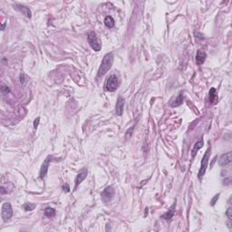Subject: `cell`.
<instances>
[{
    "instance_id": "cell-1",
    "label": "cell",
    "mask_w": 232,
    "mask_h": 232,
    "mask_svg": "<svg viewBox=\"0 0 232 232\" xmlns=\"http://www.w3.org/2000/svg\"><path fill=\"white\" fill-rule=\"evenodd\" d=\"M113 53H108L104 55L103 61H102V64L101 66L99 67L98 70V76H103L108 71H109L113 65Z\"/></svg>"
},
{
    "instance_id": "cell-2",
    "label": "cell",
    "mask_w": 232,
    "mask_h": 232,
    "mask_svg": "<svg viewBox=\"0 0 232 232\" xmlns=\"http://www.w3.org/2000/svg\"><path fill=\"white\" fill-rule=\"evenodd\" d=\"M87 40H88V43L90 44L91 47L94 49L95 51L98 52L101 50L102 48V45H101V42L97 36V35L95 34V32H94V31H92V32H90L87 36Z\"/></svg>"
},
{
    "instance_id": "cell-3",
    "label": "cell",
    "mask_w": 232,
    "mask_h": 232,
    "mask_svg": "<svg viewBox=\"0 0 232 232\" xmlns=\"http://www.w3.org/2000/svg\"><path fill=\"white\" fill-rule=\"evenodd\" d=\"M119 79L115 74H112L107 78L105 84V89L108 92H114L119 87Z\"/></svg>"
},
{
    "instance_id": "cell-4",
    "label": "cell",
    "mask_w": 232,
    "mask_h": 232,
    "mask_svg": "<svg viewBox=\"0 0 232 232\" xmlns=\"http://www.w3.org/2000/svg\"><path fill=\"white\" fill-rule=\"evenodd\" d=\"M209 151H210V149H209L206 151V153L204 154V156L202 158V161H201V165H200V169H199V174H198V177L200 180H202L203 176L205 175L206 169L208 167V162H209Z\"/></svg>"
},
{
    "instance_id": "cell-5",
    "label": "cell",
    "mask_w": 232,
    "mask_h": 232,
    "mask_svg": "<svg viewBox=\"0 0 232 232\" xmlns=\"http://www.w3.org/2000/svg\"><path fill=\"white\" fill-rule=\"evenodd\" d=\"M1 216L4 221H8L13 216V209L12 206L9 202H5L2 206Z\"/></svg>"
},
{
    "instance_id": "cell-6",
    "label": "cell",
    "mask_w": 232,
    "mask_h": 232,
    "mask_svg": "<svg viewBox=\"0 0 232 232\" xmlns=\"http://www.w3.org/2000/svg\"><path fill=\"white\" fill-rule=\"evenodd\" d=\"M231 161H232V153H231V151H228V152L223 154V155H221V157L219 160V164L221 167L228 166L231 163Z\"/></svg>"
},
{
    "instance_id": "cell-7",
    "label": "cell",
    "mask_w": 232,
    "mask_h": 232,
    "mask_svg": "<svg viewBox=\"0 0 232 232\" xmlns=\"http://www.w3.org/2000/svg\"><path fill=\"white\" fill-rule=\"evenodd\" d=\"M123 108H124V100L121 97H118L115 106V112L118 116H121V114L123 113Z\"/></svg>"
},
{
    "instance_id": "cell-8",
    "label": "cell",
    "mask_w": 232,
    "mask_h": 232,
    "mask_svg": "<svg viewBox=\"0 0 232 232\" xmlns=\"http://www.w3.org/2000/svg\"><path fill=\"white\" fill-rule=\"evenodd\" d=\"M14 7H15V10H17L18 12H20V13H22L23 15H25L26 17H31V10L27 7H25V6H23V5H15L14 6Z\"/></svg>"
},
{
    "instance_id": "cell-9",
    "label": "cell",
    "mask_w": 232,
    "mask_h": 232,
    "mask_svg": "<svg viewBox=\"0 0 232 232\" xmlns=\"http://www.w3.org/2000/svg\"><path fill=\"white\" fill-rule=\"evenodd\" d=\"M87 169H83V171L76 176V179H75V189H77V187L79 186V185L84 181V180L87 177Z\"/></svg>"
},
{
    "instance_id": "cell-10",
    "label": "cell",
    "mask_w": 232,
    "mask_h": 232,
    "mask_svg": "<svg viewBox=\"0 0 232 232\" xmlns=\"http://www.w3.org/2000/svg\"><path fill=\"white\" fill-rule=\"evenodd\" d=\"M51 158H52L51 156H48L47 158H46L45 161L44 162V164L42 165L41 172H40V178H41V179H44V178L46 176V173H47V169H48L49 161H50V159H51Z\"/></svg>"
},
{
    "instance_id": "cell-11",
    "label": "cell",
    "mask_w": 232,
    "mask_h": 232,
    "mask_svg": "<svg viewBox=\"0 0 232 232\" xmlns=\"http://www.w3.org/2000/svg\"><path fill=\"white\" fill-rule=\"evenodd\" d=\"M113 195H114V190L113 189V187H107L102 193L103 198L105 199H111Z\"/></svg>"
},
{
    "instance_id": "cell-12",
    "label": "cell",
    "mask_w": 232,
    "mask_h": 232,
    "mask_svg": "<svg viewBox=\"0 0 232 232\" xmlns=\"http://www.w3.org/2000/svg\"><path fill=\"white\" fill-rule=\"evenodd\" d=\"M205 59H206V53L204 51H201V50H199L197 52V55H196V62L197 64L199 65H202L204 62H205Z\"/></svg>"
},
{
    "instance_id": "cell-13",
    "label": "cell",
    "mask_w": 232,
    "mask_h": 232,
    "mask_svg": "<svg viewBox=\"0 0 232 232\" xmlns=\"http://www.w3.org/2000/svg\"><path fill=\"white\" fill-rule=\"evenodd\" d=\"M175 207H176V204H175V203L172 204V206L171 208H169V211H168L167 213L163 214V215L161 216V218L164 219V220H171V219L173 217V215H174V212H175Z\"/></svg>"
},
{
    "instance_id": "cell-14",
    "label": "cell",
    "mask_w": 232,
    "mask_h": 232,
    "mask_svg": "<svg viewBox=\"0 0 232 232\" xmlns=\"http://www.w3.org/2000/svg\"><path fill=\"white\" fill-rule=\"evenodd\" d=\"M217 92H216L215 88H211L209 91V102L210 103H214L217 100Z\"/></svg>"
},
{
    "instance_id": "cell-15",
    "label": "cell",
    "mask_w": 232,
    "mask_h": 232,
    "mask_svg": "<svg viewBox=\"0 0 232 232\" xmlns=\"http://www.w3.org/2000/svg\"><path fill=\"white\" fill-rule=\"evenodd\" d=\"M104 24L107 27L112 28V27L114 26L115 22H114V19L111 17V15H107V17L104 18Z\"/></svg>"
},
{
    "instance_id": "cell-16",
    "label": "cell",
    "mask_w": 232,
    "mask_h": 232,
    "mask_svg": "<svg viewBox=\"0 0 232 232\" xmlns=\"http://www.w3.org/2000/svg\"><path fill=\"white\" fill-rule=\"evenodd\" d=\"M203 144H204V143H203V140H199L198 143H196V144L194 145V147H193V149H192V153H191V155H192V157H194L195 156V154L197 153V151L201 148L202 146H203Z\"/></svg>"
},
{
    "instance_id": "cell-17",
    "label": "cell",
    "mask_w": 232,
    "mask_h": 232,
    "mask_svg": "<svg viewBox=\"0 0 232 232\" xmlns=\"http://www.w3.org/2000/svg\"><path fill=\"white\" fill-rule=\"evenodd\" d=\"M182 101H183V95L181 94H180V95L175 99V101H174V103H171V106H172V107H177V106H180L181 103H182Z\"/></svg>"
},
{
    "instance_id": "cell-18",
    "label": "cell",
    "mask_w": 232,
    "mask_h": 232,
    "mask_svg": "<svg viewBox=\"0 0 232 232\" xmlns=\"http://www.w3.org/2000/svg\"><path fill=\"white\" fill-rule=\"evenodd\" d=\"M44 215L48 218H52L55 215V210L52 208H46L44 209Z\"/></svg>"
},
{
    "instance_id": "cell-19",
    "label": "cell",
    "mask_w": 232,
    "mask_h": 232,
    "mask_svg": "<svg viewBox=\"0 0 232 232\" xmlns=\"http://www.w3.org/2000/svg\"><path fill=\"white\" fill-rule=\"evenodd\" d=\"M35 208H36V204H34V203H25L24 205V209L26 211H31V210H33Z\"/></svg>"
},
{
    "instance_id": "cell-20",
    "label": "cell",
    "mask_w": 232,
    "mask_h": 232,
    "mask_svg": "<svg viewBox=\"0 0 232 232\" xmlns=\"http://www.w3.org/2000/svg\"><path fill=\"white\" fill-rule=\"evenodd\" d=\"M1 92H2V94H3V95H7L8 92H10V89H9L7 86L3 85V86L1 87Z\"/></svg>"
},
{
    "instance_id": "cell-21",
    "label": "cell",
    "mask_w": 232,
    "mask_h": 232,
    "mask_svg": "<svg viewBox=\"0 0 232 232\" xmlns=\"http://www.w3.org/2000/svg\"><path fill=\"white\" fill-rule=\"evenodd\" d=\"M226 215H227V217L228 218V220H232V209L231 208L228 209V210L226 211Z\"/></svg>"
},
{
    "instance_id": "cell-22",
    "label": "cell",
    "mask_w": 232,
    "mask_h": 232,
    "mask_svg": "<svg viewBox=\"0 0 232 232\" xmlns=\"http://www.w3.org/2000/svg\"><path fill=\"white\" fill-rule=\"evenodd\" d=\"M219 198H220V194H217V195H215V197L212 199V200L210 201V203H211V206H214L215 205V203H216V201L219 199Z\"/></svg>"
},
{
    "instance_id": "cell-23",
    "label": "cell",
    "mask_w": 232,
    "mask_h": 232,
    "mask_svg": "<svg viewBox=\"0 0 232 232\" xmlns=\"http://www.w3.org/2000/svg\"><path fill=\"white\" fill-rule=\"evenodd\" d=\"M39 121H40V118H37V119H36V120H35V121H34V128H35V129H36V128H37Z\"/></svg>"
},
{
    "instance_id": "cell-24",
    "label": "cell",
    "mask_w": 232,
    "mask_h": 232,
    "mask_svg": "<svg viewBox=\"0 0 232 232\" xmlns=\"http://www.w3.org/2000/svg\"><path fill=\"white\" fill-rule=\"evenodd\" d=\"M24 77H25V75H24L23 73H21V75H20V79H21V83H22V84H24V82H25Z\"/></svg>"
},
{
    "instance_id": "cell-25",
    "label": "cell",
    "mask_w": 232,
    "mask_h": 232,
    "mask_svg": "<svg viewBox=\"0 0 232 232\" xmlns=\"http://www.w3.org/2000/svg\"><path fill=\"white\" fill-rule=\"evenodd\" d=\"M64 190L65 191V187H64ZM66 191H69V187H68V185H66Z\"/></svg>"
},
{
    "instance_id": "cell-26",
    "label": "cell",
    "mask_w": 232,
    "mask_h": 232,
    "mask_svg": "<svg viewBox=\"0 0 232 232\" xmlns=\"http://www.w3.org/2000/svg\"><path fill=\"white\" fill-rule=\"evenodd\" d=\"M5 25H6V24H5V23H3V25H2V30H4V29H5Z\"/></svg>"
}]
</instances>
